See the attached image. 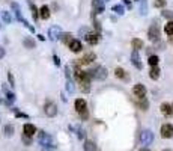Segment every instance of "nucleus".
Returning <instances> with one entry per match:
<instances>
[{
    "label": "nucleus",
    "mask_w": 173,
    "mask_h": 151,
    "mask_svg": "<svg viewBox=\"0 0 173 151\" xmlns=\"http://www.w3.org/2000/svg\"><path fill=\"white\" fill-rule=\"evenodd\" d=\"M107 68H104V67H96V68H93V70H89L87 71V76L91 77V79H96V80H104V79H107Z\"/></svg>",
    "instance_id": "obj_1"
},
{
    "label": "nucleus",
    "mask_w": 173,
    "mask_h": 151,
    "mask_svg": "<svg viewBox=\"0 0 173 151\" xmlns=\"http://www.w3.org/2000/svg\"><path fill=\"white\" fill-rule=\"evenodd\" d=\"M74 104H75V110L78 112V115H80L83 119H86V118L89 116V113H87V103H86L84 98H77Z\"/></svg>",
    "instance_id": "obj_2"
},
{
    "label": "nucleus",
    "mask_w": 173,
    "mask_h": 151,
    "mask_svg": "<svg viewBox=\"0 0 173 151\" xmlns=\"http://www.w3.org/2000/svg\"><path fill=\"white\" fill-rule=\"evenodd\" d=\"M140 142H141V145H145V147L150 145V144L154 142V133H152V130H149V128L143 130V131L140 133Z\"/></svg>",
    "instance_id": "obj_3"
},
{
    "label": "nucleus",
    "mask_w": 173,
    "mask_h": 151,
    "mask_svg": "<svg viewBox=\"0 0 173 151\" xmlns=\"http://www.w3.org/2000/svg\"><path fill=\"white\" fill-rule=\"evenodd\" d=\"M38 139H39V144H41L42 147H54V145H53L51 136H50L48 133H45V131H39Z\"/></svg>",
    "instance_id": "obj_4"
},
{
    "label": "nucleus",
    "mask_w": 173,
    "mask_h": 151,
    "mask_svg": "<svg viewBox=\"0 0 173 151\" xmlns=\"http://www.w3.org/2000/svg\"><path fill=\"white\" fill-rule=\"evenodd\" d=\"M148 36H149L150 41H158L160 39V27L157 23H152L148 30Z\"/></svg>",
    "instance_id": "obj_5"
},
{
    "label": "nucleus",
    "mask_w": 173,
    "mask_h": 151,
    "mask_svg": "<svg viewBox=\"0 0 173 151\" xmlns=\"http://www.w3.org/2000/svg\"><path fill=\"white\" fill-rule=\"evenodd\" d=\"M48 36H50V39L57 41V39H60L63 36V32H62V29L59 26H51L50 30H48Z\"/></svg>",
    "instance_id": "obj_6"
},
{
    "label": "nucleus",
    "mask_w": 173,
    "mask_h": 151,
    "mask_svg": "<svg viewBox=\"0 0 173 151\" xmlns=\"http://www.w3.org/2000/svg\"><path fill=\"white\" fill-rule=\"evenodd\" d=\"M44 112H45L47 116H56L57 115V106L51 101H47L44 104Z\"/></svg>",
    "instance_id": "obj_7"
},
{
    "label": "nucleus",
    "mask_w": 173,
    "mask_h": 151,
    "mask_svg": "<svg viewBox=\"0 0 173 151\" xmlns=\"http://www.w3.org/2000/svg\"><path fill=\"white\" fill-rule=\"evenodd\" d=\"M133 94H134L137 98H145V97H146V88H145V85H141V83L136 85V86L133 88Z\"/></svg>",
    "instance_id": "obj_8"
},
{
    "label": "nucleus",
    "mask_w": 173,
    "mask_h": 151,
    "mask_svg": "<svg viewBox=\"0 0 173 151\" xmlns=\"http://www.w3.org/2000/svg\"><path fill=\"white\" fill-rule=\"evenodd\" d=\"M161 136L164 139H170L173 138V126L172 124H164L161 127Z\"/></svg>",
    "instance_id": "obj_9"
},
{
    "label": "nucleus",
    "mask_w": 173,
    "mask_h": 151,
    "mask_svg": "<svg viewBox=\"0 0 173 151\" xmlns=\"http://www.w3.org/2000/svg\"><path fill=\"white\" fill-rule=\"evenodd\" d=\"M131 62H133V65H134L137 70H141V68H143V64H141V60H140V56H138L137 50H134V51L131 53Z\"/></svg>",
    "instance_id": "obj_10"
},
{
    "label": "nucleus",
    "mask_w": 173,
    "mask_h": 151,
    "mask_svg": "<svg viewBox=\"0 0 173 151\" xmlns=\"http://www.w3.org/2000/svg\"><path fill=\"white\" fill-rule=\"evenodd\" d=\"M104 8H105V5H104L103 0H92L93 14H101V12H104Z\"/></svg>",
    "instance_id": "obj_11"
},
{
    "label": "nucleus",
    "mask_w": 173,
    "mask_h": 151,
    "mask_svg": "<svg viewBox=\"0 0 173 151\" xmlns=\"http://www.w3.org/2000/svg\"><path fill=\"white\" fill-rule=\"evenodd\" d=\"M95 58H96L95 53H87V55H84L81 59H78L77 64H78V65H86V64H91L92 60H95Z\"/></svg>",
    "instance_id": "obj_12"
},
{
    "label": "nucleus",
    "mask_w": 173,
    "mask_h": 151,
    "mask_svg": "<svg viewBox=\"0 0 173 151\" xmlns=\"http://www.w3.org/2000/svg\"><path fill=\"white\" fill-rule=\"evenodd\" d=\"M11 8L14 9V14H15V18H17L18 21H23V20H26V18L23 17V14H21V11H20V6H18V3L12 2V3H11Z\"/></svg>",
    "instance_id": "obj_13"
},
{
    "label": "nucleus",
    "mask_w": 173,
    "mask_h": 151,
    "mask_svg": "<svg viewBox=\"0 0 173 151\" xmlns=\"http://www.w3.org/2000/svg\"><path fill=\"white\" fill-rule=\"evenodd\" d=\"M68 46H69V48H71V51H74V53H78V51H81V48H83L81 41H78V39H72Z\"/></svg>",
    "instance_id": "obj_14"
},
{
    "label": "nucleus",
    "mask_w": 173,
    "mask_h": 151,
    "mask_svg": "<svg viewBox=\"0 0 173 151\" xmlns=\"http://www.w3.org/2000/svg\"><path fill=\"white\" fill-rule=\"evenodd\" d=\"M23 133L26 135V136H33L35 133H36V127H35L33 124H24V127H23Z\"/></svg>",
    "instance_id": "obj_15"
},
{
    "label": "nucleus",
    "mask_w": 173,
    "mask_h": 151,
    "mask_svg": "<svg viewBox=\"0 0 173 151\" xmlns=\"http://www.w3.org/2000/svg\"><path fill=\"white\" fill-rule=\"evenodd\" d=\"M161 113L164 116H172L173 115V106L169 103H162L161 104Z\"/></svg>",
    "instance_id": "obj_16"
},
{
    "label": "nucleus",
    "mask_w": 173,
    "mask_h": 151,
    "mask_svg": "<svg viewBox=\"0 0 173 151\" xmlns=\"http://www.w3.org/2000/svg\"><path fill=\"white\" fill-rule=\"evenodd\" d=\"M86 41L91 44V46H93V44H96L98 41H99V33H86Z\"/></svg>",
    "instance_id": "obj_17"
},
{
    "label": "nucleus",
    "mask_w": 173,
    "mask_h": 151,
    "mask_svg": "<svg viewBox=\"0 0 173 151\" xmlns=\"http://www.w3.org/2000/svg\"><path fill=\"white\" fill-rule=\"evenodd\" d=\"M3 92L6 94V103H8V104H12V103L15 101V95H14V92H9V89L6 88V85H3Z\"/></svg>",
    "instance_id": "obj_18"
},
{
    "label": "nucleus",
    "mask_w": 173,
    "mask_h": 151,
    "mask_svg": "<svg viewBox=\"0 0 173 151\" xmlns=\"http://www.w3.org/2000/svg\"><path fill=\"white\" fill-rule=\"evenodd\" d=\"M39 17L42 18V20H48L50 18V8L44 5V6H41V9H39Z\"/></svg>",
    "instance_id": "obj_19"
},
{
    "label": "nucleus",
    "mask_w": 173,
    "mask_h": 151,
    "mask_svg": "<svg viewBox=\"0 0 173 151\" xmlns=\"http://www.w3.org/2000/svg\"><path fill=\"white\" fill-rule=\"evenodd\" d=\"M78 85H80V89L83 92H89L91 91V80H81L78 82Z\"/></svg>",
    "instance_id": "obj_20"
},
{
    "label": "nucleus",
    "mask_w": 173,
    "mask_h": 151,
    "mask_svg": "<svg viewBox=\"0 0 173 151\" xmlns=\"http://www.w3.org/2000/svg\"><path fill=\"white\" fill-rule=\"evenodd\" d=\"M149 77L152 80H157V79L160 77V68H158V67H152L149 71Z\"/></svg>",
    "instance_id": "obj_21"
},
{
    "label": "nucleus",
    "mask_w": 173,
    "mask_h": 151,
    "mask_svg": "<svg viewBox=\"0 0 173 151\" xmlns=\"http://www.w3.org/2000/svg\"><path fill=\"white\" fill-rule=\"evenodd\" d=\"M84 151H96V145L93 140H84Z\"/></svg>",
    "instance_id": "obj_22"
},
{
    "label": "nucleus",
    "mask_w": 173,
    "mask_h": 151,
    "mask_svg": "<svg viewBox=\"0 0 173 151\" xmlns=\"http://www.w3.org/2000/svg\"><path fill=\"white\" fill-rule=\"evenodd\" d=\"M131 46H133V48L134 50H140V48H143V41L141 39H138V38H134L133 41H131Z\"/></svg>",
    "instance_id": "obj_23"
},
{
    "label": "nucleus",
    "mask_w": 173,
    "mask_h": 151,
    "mask_svg": "<svg viewBox=\"0 0 173 151\" xmlns=\"http://www.w3.org/2000/svg\"><path fill=\"white\" fill-rule=\"evenodd\" d=\"M140 14L141 15L148 14V2L146 0H140Z\"/></svg>",
    "instance_id": "obj_24"
},
{
    "label": "nucleus",
    "mask_w": 173,
    "mask_h": 151,
    "mask_svg": "<svg viewBox=\"0 0 173 151\" xmlns=\"http://www.w3.org/2000/svg\"><path fill=\"white\" fill-rule=\"evenodd\" d=\"M12 135H14V126H12V124H6V126H5V136L11 138Z\"/></svg>",
    "instance_id": "obj_25"
},
{
    "label": "nucleus",
    "mask_w": 173,
    "mask_h": 151,
    "mask_svg": "<svg viewBox=\"0 0 173 151\" xmlns=\"http://www.w3.org/2000/svg\"><path fill=\"white\" fill-rule=\"evenodd\" d=\"M2 18H3V21H5V23H8V24L12 21V15L8 11H2Z\"/></svg>",
    "instance_id": "obj_26"
},
{
    "label": "nucleus",
    "mask_w": 173,
    "mask_h": 151,
    "mask_svg": "<svg viewBox=\"0 0 173 151\" xmlns=\"http://www.w3.org/2000/svg\"><path fill=\"white\" fill-rule=\"evenodd\" d=\"M115 74H116V77H119V79H127V74H125L124 68H116Z\"/></svg>",
    "instance_id": "obj_27"
},
{
    "label": "nucleus",
    "mask_w": 173,
    "mask_h": 151,
    "mask_svg": "<svg viewBox=\"0 0 173 151\" xmlns=\"http://www.w3.org/2000/svg\"><path fill=\"white\" fill-rule=\"evenodd\" d=\"M113 12H116L117 15H124V14H125V9H124L122 5H115V6H113Z\"/></svg>",
    "instance_id": "obj_28"
},
{
    "label": "nucleus",
    "mask_w": 173,
    "mask_h": 151,
    "mask_svg": "<svg viewBox=\"0 0 173 151\" xmlns=\"http://www.w3.org/2000/svg\"><path fill=\"white\" fill-rule=\"evenodd\" d=\"M164 32L167 33V35H173V21H169V23L166 24V27H164Z\"/></svg>",
    "instance_id": "obj_29"
},
{
    "label": "nucleus",
    "mask_w": 173,
    "mask_h": 151,
    "mask_svg": "<svg viewBox=\"0 0 173 151\" xmlns=\"http://www.w3.org/2000/svg\"><path fill=\"white\" fill-rule=\"evenodd\" d=\"M158 60H160L158 56H155V55H154V56H149V60H148V62H149L150 67H157V65H158Z\"/></svg>",
    "instance_id": "obj_30"
},
{
    "label": "nucleus",
    "mask_w": 173,
    "mask_h": 151,
    "mask_svg": "<svg viewBox=\"0 0 173 151\" xmlns=\"http://www.w3.org/2000/svg\"><path fill=\"white\" fill-rule=\"evenodd\" d=\"M23 44L26 46V48H35V41H33V39L26 38V39L23 41Z\"/></svg>",
    "instance_id": "obj_31"
},
{
    "label": "nucleus",
    "mask_w": 173,
    "mask_h": 151,
    "mask_svg": "<svg viewBox=\"0 0 173 151\" xmlns=\"http://www.w3.org/2000/svg\"><path fill=\"white\" fill-rule=\"evenodd\" d=\"M66 91H68L69 94H72L74 91H75V88H74V83L71 82V79H66Z\"/></svg>",
    "instance_id": "obj_32"
},
{
    "label": "nucleus",
    "mask_w": 173,
    "mask_h": 151,
    "mask_svg": "<svg viewBox=\"0 0 173 151\" xmlns=\"http://www.w3.org/2000/svg\"><path fill=\"white\" fill-rule=\"evenodd\" d=\"M29 5H30V9H32V15H33V18H38V17H39V12H38V9H36V6H35L30 0H29Z\"/></svg>",
    "instance_id": "obj_33"
},
{
    "label": "nucleus",
    "mask_w": 173,
    "mask_h": 151,
    "mask_svg": "<svg viewBox=\"0 0 173 151\" xmlns=\"http://www.w3.org/2000/svg\"><path fill=\"white\" fill-rule=\"evenodd\" d=\"M140 107L143 109V110H148V106H149V103H148V100L146 98H140Z\"/></svg>",
    "instance_id": "obj_34"
},
{
    "label": "nucleus",
    "mask_w": 173,
    "mask_h": 151,
    "mask_svg": "<svg viewBox=\"0 0 173 151\" xmlns=\"http://www.w3.org/2000/svg\"><path fill=\"white\" fill-rule=\"evenodd\" d=\"M77 138H78V139H84V138H86V133H84L83 128L77 127Z\"/></svg>",
    "instance_id": "obj_35"
},
{
    "label": "nucleus",
    "mask_w": 173,
    "mask_h": 151,
    "mask_svg": "<svg viewBox=\"0 0 173 151\" xmlns=\"http://www.w3.org/2000/svg\"><path fill=\"white\" fill-rule=\"evenodd\" d=\"M162 17H164V18H169L170 21H173V12L172 11H162Z\"/></svg>",
    "instance_id": "obj_36"
},
{
    "label": "nucleus",
    "mask_w": 173,
    "mask_h": 151,
    "mask_svg": "<svg viewBox=\"0 0 173 151\" xmlns=\"http://www.w3.org/2000/svg\"><path fill=\"white\" fill-rule=\"evenodd\" d=\"M8 82H9V85H11V86H15V79H14L12 73H8Z\"/></svg>",
    "instance_id": "obj_37"
},
{
    "label": "nucleus",
    "mask_w": 173,
    "mask_h": 151,
    "mask_svg": "<svg viewBox=\"0 0 173 151\" xmlns=\"http://www.w3.org/2000/svg\"><path fill=\"white\" fill-rule=\"evenodd\" d=\"M155 8H162L164 5H166V0H155Z\"/></svg>",
    "instance_id": "obj_38"
},
{
    "label": "nucleus",
    "mask_w": 173,
    "mask_h": 151,
    "mask_svg": "<svg viewBox=\"0 0 173 151\" xmlns=\"http://www.w3.org/2000/svg\"><path fill=\"white\" fill-rule=\"evenodd\" d=\"M3 58H5V48L0 46V59H3Z\"/></svg>",
    "instance_id": "obj_39"
},
{
    "label": "nucleus",
    "mask_w": 173,
    "mask_h": 151,
    "mask_svg": "<svg viewBox=\"0 0 173 151\" xmlns=\"http://www.w3.org/2000/svg\"><path fill=\"white\" fill-rule=\"evenodd\" d=\"M54 64H56V65H60V59H59L57 56H54Z\"/></svg>",
    "instance_id": "obj_40"
},
{
    "label": "nucleus",
    "mask_w": 173,
    "mask_h": 151,
    "mask_svg": "<svg viewBox=\"0 0 173 151\" xmlns=\"http://www.w3.org/2000/svg\"><path fill=\"white\" fill-rule=\"evenodd\" d=\"M138 151H150V150H149V148H148V147H143V148H140V150H138Z\"/></svg>",
    "instance_id": "obj_41"
},
{
    "label": "nucleus",
    "mask_w": 173,
    "mask_h": 151,
    "mask_svg": "<svg viewBox=\"0 0 173 151\" xmlns=\"http://www.w3.org/2000/svg\"><path fill=\"white\" fill-rule=\"evenodd\" d=\"M124 2H125V5H127V6H129V8H131V2H129V0H124Z\"/></svg>",
    "instance_id": "obj_42"
},
{
    "label": "nucleus",
    "mask_w": 173,
    "mask_h": 151,
    "mask_svg": "<svg viewBox=\"0 0 173 151\" xmlns=\"http://www.w3.org/2000/svg\"><path fill=\"white\" fill-rule=\"evenodd\" d=\"M103 2H104V3H105V2H108V0H103Z\"/></svg>",
    "instance_id": "obj_43"
},
{
    "label": "nucleus",
    "mask_w": 173,
    "mask_h": 151,
    "mask_svg": "<svg viewBox=\"0 0 173 151\" xmlns=\"http://www.w3.org/2000/svg\"><path fill=\"white\" fill-rule=\"evenodd\" d=\"M137 2H140V0H137Z\"/></svg>",
    "instance_id": "obj_44"
}]
</instances>
